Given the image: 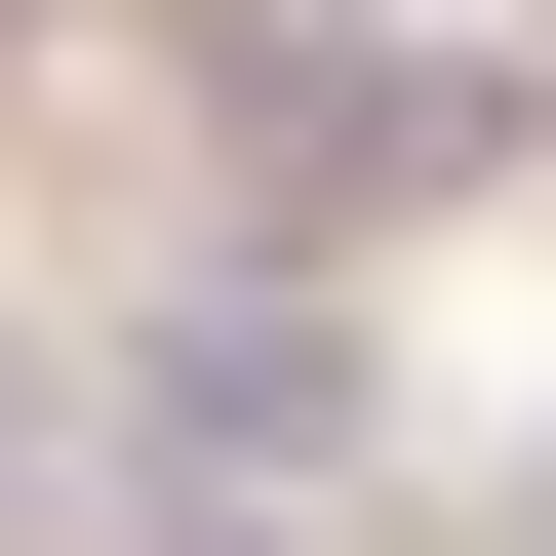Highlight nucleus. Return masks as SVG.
I'll use <instances>...</instances> for the list:
<instances>
[{"instance_id": "f257e3e1", "label": "nucleus", "mask_w": 556, "mask_h": 556, "mask_svg": "<svg viewBox=\"0 0 556 556\" xmlns=\"http://www.w3.org/2000/svg\"><path fill=\"white\" fill-rule=\"evenodd\" d=\"M119 438H199L239 517H318V477H358V358H318L278 278H160V318H119Z\"/></svg>"}, {"instance_id": "f03ea898", "label": "nucleus", "mask_w": 556, "mask_h": 556, "mask_svg": "<svg viewBox=\"0 0 556 556\" xmlns=\"http://www.w3.org/2000/svg\"><path fill=\"white\" fill-rule=\"evenodd\" d=\"M0 556H80V517H40V358H0Z\"/></svg>"}, {"instance_id": "7ed1b4c3", "label": "nucleus", "mask_w": 556, "mask_h": 556, "mask_svg": "<svg viewBox=\"0 0 556 556\" xmlns=\"http://www.w3.org/2000/svg\"><path fill=\"white\" fill-rule=\"evenodd\" d=\"M517 556H556V438H517Z\"/></svg>"}]
</instances>
